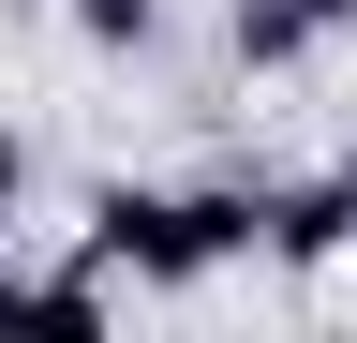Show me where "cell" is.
I'll use <instances>...</instances> for the list:
<instances>
[{"instance_id":"6da1fadb","label":"cell","mask_w":357,"mask_h":343,"mask_svg":"<svg viewBox=\"0 0 357 343\" xmlns=\"http://www.w3.org/2000/svg\"><path fill=\"white\" fill-rule=\"evenodd\" d=\"M89 254H119L149 298L223 284L238 254H268V180H89Z\"/></svg>"},{"instance_id":"7a4b0ae2","label":"cell","mask_w":357,"mask_h":343,"mask_svg":"<svg viewBox=\"0 0 357 343\" xmlns=\"http://www.w3.org/2000/svg\"><path fill=\"white\" fill-rule=\"evenodd\" d=\"M328 254H357V164L268 180V269H328Z\"/></svg>"},{"instance_id":"3957f363","label":"cell","mask_w":357,"mask_h":343,"mask_svg":"<svg viewBox=\"0 0 357 343\" xmlns=\"http://www.w3.org/2000/svg\"><path fill=\"white\" fill-rule=\"evenodd\" d=\"M328 30H312V0H223V60L238 75H298Z\"/></svg>"},{"instance_id":"277c9868","label":"cell","mask_w":357,"mask_h":343,"mask_svg":"<svg viewBox=\"0 0 357 343\" xmlns=\"http://www.w3.org/2000/svg\"><path fill=\"white\" fill-rule=\"evenodd\" d=\"M60 30H75L89 60H149L164 45V0H60Z\"/></svg>"},{"instance_id":"5b68a950","label":"cell","mask_w":357,"mask_h":343,"mask_svg":"<svg viewBox=\"0 0 357 343\" xmlns=\"http://www.w3.org/2000/svg\"><path fill=\"white\" fill-rule=\"evenodd\" d=\"M30 180H45V149L15 135V105H0V224H15V209H30Z\"/></svg>"},{"instance_id":"8992f818","label":"cell","mask_w":357,"mask_h":343,"mask_svg":"<svg viewBox=\"0 0 357 343\" xmlns=\"http://www.w3.org/2000/svg\"><path fill=\"white\" fill-rule=\"evenodd\" d=\"M312 30H328V45H342V30H357V0H312Z\"/></svg>"}]
</instances>
